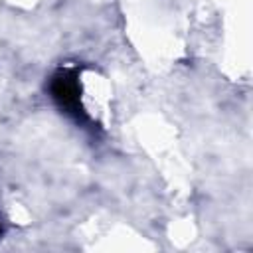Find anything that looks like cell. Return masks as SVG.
<instances>
[{
  "instance_id": "6da1fadb",
  "label": "cell",
  "mask_w": 253,
  "mask_h": 253,
  "mask_svg": "<svg viewBox=\"0 0 253 253\" xmlns=\"http://www.w3.org/2000/svg\"><path fill=\"white\" fill-rule=\"evenodd\" d=\"M51 95H53V99L61 107H65L69 111H75L77 105H79V89H77V83L67 73H59V75L53 77V81H51Z\"/></svg>"
}]
</instances>
